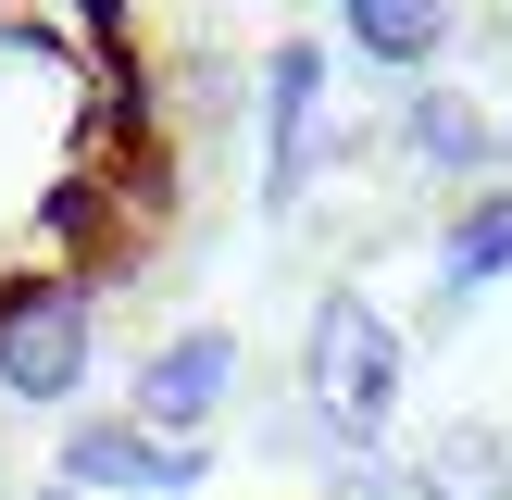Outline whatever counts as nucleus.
<instances>
[{
  "mask_svg": "<svg viewBox=\"0 0 512 500\" xmlns=\"http://www.w3.org/2000/svg\"><path fill=\"white\" fill-rule=\"evenodd\" d=\"M500 150H512V125H500Z\"/></svg>",
  "mask_w": 512,
  "mask_h": 500,
  "instance_id": "obj_11",
  "label": "nucleus"
},
{
  "mask_svg": "<svg viewBox=\"0 0 512 500\" xmlns=\"http://www.w3.org/2000/svg\"><path fill=\"white\" fill-rule=\"evenodd\" d=\"M38 500H63V488H38Z\"/></svg>",
  "mask_w": 512,
  "mask_h": 500,
  "instance_id": "obj_10",
  "label": "nucleus"
},
{
  "mask_svg": "<svg viewBox=\"0 0 512 500\" xmlns=\"http://www.w3.org/2000/svg\"><path fill=\"white\" fill-rule=\"evenodd\" d=\"M400 150H413L425 175H475V163H488V150H500V125L475 113L463 88H438V75H425V88L400 100Z\"/></svg>",
  "mask_w": 512,
  "mask_h": 500,
  "instance_id": "obj_7",
  "label": "nucleus"
},
{
  "mask_svg": "<svg viewBox=\"0 0 512 500\" xmlns=\"http://www.w3.org/2000/svg\"><path fill=\"white\" fill-rule=\"evenodd\" d=\"M488 275H512V188H488V200H463V213H450V238H438V325L463 313Z\"/></svg>",
  "mask_w": 512,
  "mask_h": 500,
  "instance_id": "obj_8",
  "label": "nucleus"
},
{
  "mask_svg": "<svg viewBox=\"0 0 512 500\" xmlns=\"http://www.w3.org/2000/svg\"><path fill=\"white\" fill-rule=\"evenodd\" d=\"M88 338H100V300L88 288H25L0 300V400H75L88 388Z\"/></svg>",
  "mask_w": 512,
  "mask_h": 500,
  "instance_id": "obj_2",
  "label": "nucleus"
},
{
  "mask_svg": "<svg viewBox=\"0 0 512 500\" xmlns=\"http://www.w3.org/2000/svg\"><path fill=\"white\" fill-rule=\"evenodd\" d=\"M225 388H238V338H225V325H188V338H163L138 363L125 425H150V438H200V425L225 413Z\"/></svg>",
  "mask_w": 512,
  "mask_h": 500,
  "instance_id": "obj_4",
  "label": "nucleus"
},
{
  "mask_svg": "<svg viewBox=\"0 0 512 500\" xmlns=\"http://www.w3.org/2000/svg\"><path fill=\"white\" fill-rule=\"evenodd\" d=\"M400 375H413L400 325L375 313L363 288H325L313 300V338H300V400H313V425L350 450V463H375V438L400 425Z\"/></svg>",
  "mask_w": 512,
  "mask_h": 500,
  "instance_id": "obj_1",
  "label": "nucleus"
},
{
  "mask_svg": "<svg viewBox=\"0 0 512 500\" xmlns=\"http://www.w3.org/2000/svg\"><path fill=\"white\" fill-rule=\"evenodd\" d=\"M338 13H350V50H375L388 75H425L463 25V0H338Z\"/></svg>",
  "mask_w": 512,
  "mask_h": 500,
  "instance_id": "obj_9",
  "label": "nucleus"
},
{
  "mask_svg": "<svg viewBox=\"0 0 512 500\" xmlns=\"http://www.w3.org/2000/svg\"><path fill=\"white\" fill-rule=\"evenodd\" d=\"M313 138H325V50L275 38L263 50V200L275 213H300V188H313Z\"/></svg>",
  "mask_w": 512,
  "mask_h": 500,
  "instance_id": "obj_3",
  "label": "nucleus"
},
{
  "mask_svg": "<svg viewBox=\"0 0 512 500\" xmlns=\"http://www.w3.org/2000/svg\"><path fill=\"white\" fill-rule=\"evenodd\" d=\"M400 500H512V438L500 425H438L400 463Z\"/></svg>",
  "mask_w": 512,
  "mask_h": 500,
  "instance_id": "obj_6",
  "label": "nucleus"
},
{
  "mask_svg": "<svg viewBox=\"0 0 512 500\" xmlns=\"http://www.w3.org/2000/svg\"><path fill=\"white\" fill-rule=\"evenodd\" d=\"M63 475L75 488H125V500H188L200 475H213V450L200 438H150V425H75Z\"/></svg>",
  "mask_w": 512,
  "mask_h": 500,
  "instance_id": "obj_5",
  "label": "nucleus"
}]
</instances>
